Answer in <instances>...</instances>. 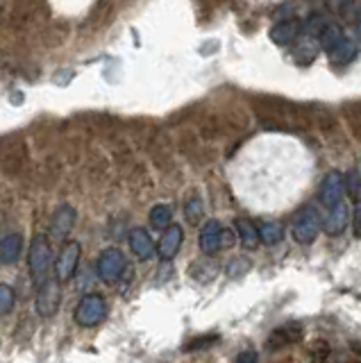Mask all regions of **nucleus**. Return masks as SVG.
<instances>
[{"mask_svg":"<svg viewBox=\"0 0 361 363\" xmlns=\"http://www.w3.org/2000/svg\"><path fill=\"white\" fill-rule=\"evenodd\" d=\"M23 252V236L19 232H10L3 236V243H0V261L3 263H16L21 259Z\"/></svg>","mask_w":361,"mask_h":363,"instance_id":"nucleus-15","label":"nucleus"},{"mask_svg":"<svg viewBox=\"0 0 361 363\" xmlns=\"http://www.w3.org/2000/svg\"><path fill=\"white\" fill-rule=\"evenodd\" d=\"M352 220V211L348 207V202L343 200L339 207H334L327 211V216L323 220V229H325V234L327 236H339L343 234V229L348 227V222Z\"/></svg>","mask_w":361,"mask_h":363,"instance_id":"nucleus-9","label":"nucleus"},{"mask_svg":"<svg viewBox=\"0 0 361 363\" xmlns=\"http://www.w3.org/2000/svg\"><path fill=\"white\" fill-rule=\"evenodd\" d=\"M352 229H355V236L361 238V197L355 204V211H352Z\"/></svg>","mask_w":361,"mask_h":363,"instance_id":"nucleus-23","label":"nucleus"},{"mask_svg":"<svg viewBox=\"0 0 361 363\" xmlns=\"http://www.w3.org/2000/svg\"><path fill=\"white\" fill-rule=\"evenodd\" d=\"M225 229L220 227L218 220H209L204 222L202 229H200V247L204 254H214L218 252L220 247H223V241H225Z\"/></svg>","mask_w":361,"mask_h":363,"instance_id":"nucleus-10","label":"nucleus"},{"mask_svg":"<svg viewBox=\"0 0 361 363\" xmlns=\"http://www.w3.org/2000/svg\"><path fill=\"white\" fill-rule=\"evenodd\" d=\"M105 316H107V302L98 293H87L76 307V323L80 327H96Z\"/></svg>","mask_w":361,"mask_h":363,"instance_id":"nucleus-3","label":"nucleus"},{"mask_svg":"<svg viewBox=\"0 0 361 363\" xmlns=\"http://www.w3.org/2000/svg\"><path fill=\"white\" fill-rule=\"evenodd\" d=\"M300 35H302V23L298 19H286L270 28V41L277 46H291Z\"/></svg>","mask_w":361,"mask_h":363,"instance_id":"nucleus-11","label":"nucleus"},{"mask_svg":"<svg viewBox=\"0 0 361 363\" xmlns=\"http://www.w3.org/2000/svg\"><path fill=\"white\" fill-rule=\"evenodd\" d=\"M346 39L348 37L343 35V28L339 26V23H327V26L323 28V32H321V37H318V44H321V48L325 53H330Z\"/></svg>","mask_w":361,"mask_h":363,"instance_id":"nucleus-16","label":"nucleus"},{"mask_svg":"<svg viewBox=\"0 0 361 363\" xmlns=\"http://www.w3.org/2000/svg\"><path fill=\"white\" fill-rule=\"evenodd\" d=\"M184 241V232H182V227L179 225H170L166 232L161 234V241L157 245V254H159V259L164 261H170L175 257V254L179 252V245H182Z\"/></svg>","mask_w":361,"mask_h":363,"instance_id":"nucleus-12","label":"nucleus"},{"mask_svg":"<svg viewBox=\"0 0 361 363\" xmlns=\"http://www.w3.org/2000/svg\"><path fill=\"white\" fill-rule=\"evenodd\" d=\"M350 348H352V352H355V354H359V357H361V343H352Z\"/></svg>","mask_w":361,"mask_h":363,"instance_id":"nucleus-26","label":"nucleus"},{"mask_svg":"<svg viewBox=\"0 0 361 363\" xmlns=\"http://www.w3.org/2000/svg\"><path fill=\"white\" fill-rule=\"evenodd\" d=\"M130 247H132V252L137 254L139 259H143V261L155 257V243H152V238L141 227H137V229H132V232H130Z\"/></svg>","mask_w":361,"mask_h":363,"instance_id":"nucleus-14","label":"nucleus"},{"mask_svg":"<svg viewBox=\"0 0 361 363\" xmlns=\"http://www.w3.org/2000/svg\"><path fill=\"white\" fill-rule=\"evenodd\" d=\"M96 270H98V277H100L105 284H114L125 275L127 261H125V257H123L121 250H116V247H107V250L98 257Z\"/></svg>","mask_w":361,"mask_h":363,"instance_id":"nucleus-4","label":"nucleus"},{"mask_svg":"<svg viewBox=\"0 0 361 363\" xmlns=\"http://www.w3.org/2000/svg\"><path fill=\"white\" fill-rule=\"evenodd\" d=\"M300 338H302V329L298 325H282L268 336L266 348L268 350H280V348H286V345L298 343Z\"/></svg>","mask_w":361,"mask_h":363,"instance_id":"nucleus-13","label":"nucleus"},{"mask_svg":"<svg viewBox=\"0 0 361 363\" xmlns=\"http://www.w3.org/2000/svg\"><path fill=\"white\" fill-rule=\"evenodd\" d=\"M73 225H76V209H73L71 204H62V207L53 213V220H51L53 241H57V243L67 241Z\"/></svg>","mask_w":361,"mask_h":363,"instance_id":"nucleus-7","label":"nucleus"},{"mask_svg":"<svg viewBox=\"0 0 361 363\" xmlns=\"http://www.w3.org/2000/svg\"><path fill=\"white\" fill-rule=\"evenodd\" d=\"M236 363H259V357H257V352L245 350V352L239 354V357H236Z\"/></svg>","mask_w":361,"mask_h":363,"instance_id":"nucleus-24","label":"nucleus"},{"mask_svg":"<svg viewBox=\"0 0 361 363\" xmlns=\"http://www.w3.org/2000/svg\"><path fill=\"white\" fill-rule=\"evenodd\" d=\"M170 220H173V209L168 207V204H157V207H152L150 211V225L155 229H166L170 227Z\"/></svg>","mask_w":361,"mask_h":363,"instance_id":"nucleus-20","label":"nucleus"},{"mask_svg":"<svg viewBox=\"0 0 361 363\" xmlns=\"http://www.w3.org/2000/svg\"><path fill=\"white\" fill-rule=\"evenodd\" d=\"M321 229H323V218H321V213H318L316 207H311L309 204V207L300 209L298 213H295L293 225H291V234L300 245L314 243L318 238V234H321Z\"/></svg>","mask_w":361,"mask_h":363,"instance_id":"nucleus-2","label":"nucleus"},{"mask_svg":"<svg viewBox=\"0 0 361 363\" xmlns=\"http://www.w3.org/2000/svg\"><path fill=\"white\" fill-rule=\"evenodd\" d=\"M12 309H14V291H12V286L0 284V311H3V316H7Z\"/></svg>","mask_w":361,"mask_h":363,"instance_id":"nucleus-22","label":"nucleus"},{"mask_svg":"<svg viewBox=\"0 0 361 363\" xmlns=\"http://www.w3.org/2000/svg\"><path fill=\"white\" fill-rule=\"evenodd\" d=\"M62 302V284L57 279H51L48 284L37 288V313L41 318H51L60 309Z\"/></svg>","mask_w":361,"mask_h":363,"instance_id":"nucleus-6","label":"nucleus"},{"mask_svg":"<svg viewBox=\"0 0 361 363\" xmlns=\"http://www.w3.org/2000/svg\"><path fill=\"white\" fill-rule=\"evenodd\" d=\"M234 227H236V232H239V238H241V243L245 250H254V247L259 245V229L252 225L250 220H245V218H239L234 222Z\"/></svg>","mask_w":361,"mask_h":363,"instance_id":"nucleus-17","label":"nucleus"},{"mask_svg":"<svg viewBox=\"0 0 361 363\" xmlns=\"http://www.w3.org/2000/svg\"><path fill=\"white\" fill-rule=\"evenodd\" d=\"M343 184H346V179L341 177V172L332 170L325 175L323 184H321V202L327 209L339 207V204L346 200V197H343Z\"/></svg>","mask_w":361,"mask_h":363,"instance_id":"nucleus-8","label":"nucleus"},{"mask_svg":"<svg viewBox=\"0 0 361 363\" xmlns=\"http://www.w3.org/2000/svg\"><path fill=\"white\" fill-rule=\"evenodd\" d=\"M51 241L48 236L39 234L35 236V241L30 245V254H28V263H30V275L32 282L37 288L51 282Z\"/></svg>","mask_w":361,"mask_h":363,"instance_id":"nucleus-1","label":"nucleus"},{"mask_svg":"<svg viewBox=\"0 0 361 363\" xmlns=\"http://www.w3.org/2000/svg\"><path fill=\"white\" fill-rule=\"evenodd\" d=\"M202 202H200V197H191V200L186 202V207H184V216L186 220L191 222V225H198V222L202 220Z\"/></svg>","mask_w":361,"mask_h":363,"instance_id":"nucleus-21","label":"nucleus"},{"mask_svg":"<svg viewBox=\"0 0 361 363\" xmlns=\"http://www.w3.org/2000/svg\"><path fill=\"white\" fill-rule=\"evenodd\" d=\"M327 57H330V62L336 64V66H343V64H348L352 62L357 57V44L352 39H346V41H341L339 46L334 48V51L327 53Z\"/></svg>","mask_w":361,"mask_h":363,"instance_id":"nucleus-18","label":"nucleus"},{"mask_svg":"<svg viewBox=\"0 0 361 363\" xmlns=\"http://www.w3.org/2000/svg\"><path fill=\"white\" fill-rule=\"evenodd\" d=\"M82 257V245L78 241H71V243H64L60 257L55 261V279L57 282H69V279L76 275L78 270V263Z\"/></svg>","mask_w":361,"mask_h":363,"instance_id":"nucleus-5","label":"nucleus"},{"mask_svg":"<svg viewBox=\"0 0 361 363\" xmlns=\"http://www.w3.org/2000/svg\"><path fill=\"white\" fill-rule=\"evenodd\" d=\"M259 238L264 245H277L284 238V225L277 220L264 222V225L259 227Z\"/></svg>","mask_w":361,"mask_h":363,"instance_id":"nucleus-19","label":"nucleus"},{"mask_svg":"<svg viewBox=\"0 0 361 363\" xmlns=\"http://www.w3.org/2000/svg\"><path fill=\"white\" fill-rule=\"evenodd\" d=\"M346 184H348V188H350V193H352V195H357V193H359V179H357V172H355V170H352L350 175H348Z\"/></svg>","mask_w":361,"mask_h":363,"instance_id":"nucleus-25","label":"nucleus"}]
</instances>
